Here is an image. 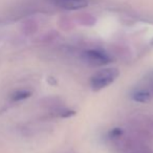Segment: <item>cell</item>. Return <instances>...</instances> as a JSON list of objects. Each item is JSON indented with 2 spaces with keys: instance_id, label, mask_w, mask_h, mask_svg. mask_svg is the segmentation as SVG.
I'll return each mask as SVG.
<instances>
[{
  "instance_id": "cell-1",
  "label": "cell",
  "mask_w": 153,
  "mask_h": 153,
  "mask_svg": "<svg viewBox=\"0 0 153 153\" xmlns=\"http://www.w3.org/2000/svg\"><path fill=\"white\" fill-rule=\"evenodd\" d=\"M120 71L117 68H104L102 70H99L91 76L90 86L94 91H99L112 84L117 80Z\"/></svg>"
},
{
  "instance_id": "cell-2",
  "label": "cell",
  "mask_w": 153,
  "mask_h": 153,
  "mask_svg": "<svg viewBox=\"0 0 153 153\" xmlns=\"http://www.w3.org/2000/svg\"><path fill=\"white\" fill-rule=\"evenodd\" d=\"M83 56L84 60L94 66H104L111 62L110 56L100 49H89L85 51Z\"/></svg>"
},
{
  "instance_id": "cell-3",
  "label": "cell",
  "mask_w": 153,
  "mask_h": 153,
  "mask_svg": "<svg viewBox=\"0 0 153 153\" xmlns=\"http://www.w3.org/2000/svg\"><path fill=\"white\" fill-rule=\"evenodd\" d=\"M57 7L64 10H81L88 5L87 0H51Z\"/></svg>"
},
{
  "instance_id": "cell-6",
  "label": "cell",
  "mask_w": 153,
  "mask_h": 153,
  "mask_svg": "<svg viewBox=\"0 0 153 153\" xmlns=\"http://www.w3.org/2000/svg\"><path fill=\"white\" fill-rule=\"evenodd\" d=\"M74 111H72V110H64V111H62L61 112V117H71V115H74Z\"/></svg>"
},
{
  "instance_id": "cell-7",
  "label": "cell",
  "mask_w": 153,
  "mask_h": 153,
  "mask_svg": "<svg viewBox=\"0 0 153 153\" xmlns=\"http://www.w3.org/2000/svg\"><path fill=\"white\" fill-rule=\"evenodd\" d=\"M110 134L113 137H117V136H120L122 134V130L119 129V128H115V129H113L112 131L110 132Z\"/></svg>"
},
{
  "instance_id": "cell-5",
  "label": "cell",
  "mask_w": 153,
  "mask_h": 153,
  "mask_svg": "<svg viewBox=\"0 0 153 153\" xmlns=\"http://www.w3.org/2000/svg\"><path fill=\"white\" fill-rule=\"evenodd\" d=\"M30 92L27 91V90H18V91L14 92L12 94V101L18 102V101L25 100V99L30 98Z\"/></svg>"
},
{
  "instance_id": "cell-4",
  "label": "cell",
  "mask_w": 153,
  "mask_h": 153,
  "mask_svg": "<svg viewBox=\"0 0 153 153\" xmlns=\"http://www.w3.org/2000/svg\"><path fill=\"white\" fill-rule=\"evenodd\" d=\"M150 94L147 91H144V90H138V91H135L132 94V99L138 103H147L150 100Z\"/></svg>"
}]
</instances>
